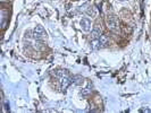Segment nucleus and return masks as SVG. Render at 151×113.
Listing matches in <instances>:
<instances>
[{"instance_id":"obj_1","label":"nucleus","mask_w":151,"mask_h":113,"mask_svg":"<svg viewBox=\"0 0 151 113\" xmlns=\"http://www.w3.org/2000/svg\"><path fill=\"white\" fill-rule=\"evenodd\" d=\"M106 24H107V27L111 32H115V33H118L119 32V22L117 19L116 16H107L106 18Z\"/></svg>"},{"instance_id":"obj_2","label":"nucleus","mask_w":151,"mask_h":113,"mask_svg":"<svg viewBox=\"0 0 151 113\" xmlns=\"http://www.w3.org/2000/svg\"><path fill=\"white\" fill-rule=\"evenodd\" d=\"M33 36L38 41H42V40H45L47 38V32H45L42 26H37L33 30Z\"/></svg>"},{"instance_id":"obj_3","label":"nucleus","mask_w":151,"mask_h":113,"mask_svg":"<svg viewBox=\"0 0 151 113\" xmlns=\"http://www.w3.org/2000/svg\"><path fill=\"white\" fill-rule=\"evenodd\" d=\"M102 35V27H101V24H96L93 30H92V38L96 40L99 38Z\"/></svg>"},{"instance_id":"obj_4","label":"nucleus","mask_w":151,"mask_h":113,"mask_svg":"<svg viewBox=\"0 0 151 113\" xmlns=\"http://www.w3.org/2000/svg\"><path fill=\"white\" fill-rule=\"evenodd\" d=\"M81 27L85 32H90L91 31V21L88 18H82L81 19Z\"/></svg>"},{"instance_id":"obj_5","label":"nucleus","mask_w":151,"mask_h":113,"mask_svg":"<svg viewBox=\"0 0 151 113\" xmlns=\"http://www.w3.org/2000/svg\"><path fill=\"white\" fill-rule=\"evenodd\" d=\"M72 83V80H70V78L66 76V77H61L60 78V84H61V90H66L68 86H69V84Z\"/></svg>"},{"instance_id":"obj_6","label":"nucleus","mask_w":151,"mask_h":113,"mask_svg":"<svg viewBox=\"0 0 151 113\" xmlns=\"http://www.w3.org/2000/svg\"><path fill=\"white\" fill-rule=\"evenodd\" d=\"M70 80H72V83L76 84V85H82V84L84 83V78L80 75L72 76V77H70Z\"/></svg>"},{"instance_id":"obj_7","label":"nucleus","mask_w":151,"mask_h":113,"mask_svg":"<svg viewBox=\"0 0 151 113\" xmlns=\"http://www.w3.org/2000/svg\"><path fill=\"white\" fill-rule=\"evenodd\" d=\"M99 42H100L101 48H105V46L108 44V42H109V38H108V36H107V35L102 34V35L99 38Z\"/></svg>"},{"instance_id":"obj_8","label":"nucleus","mask_w":151,"mask_h":113,"mask_svg":"<svg viewBox=\"0 0 151 113\" xmlns=\"http://www.w3.org/2000/svg\"><path fill=\"white\" fill-rule=\"evenodd\" d=\"M86 14L89 16H91V17H97V15H98V11H97V8L94 7H90L88 8V10H86Z\"/></svg>"},{"instance_id":"obj_9","label":"nucleus","mask_w":151,"mask_h":113,"mask_svg":"<svg viewBox=\"0 0 151 113\" xmlns=\"http://www.w3.org/2000/svg\"><path fill=\"white\" fill-rule=\"evenodd\" d=\"M92 48L96 49V50L101 49V45H100V42H99V38H96V40L92 41Z\"/></svg>"},{"instance_id":"obj_10","label":"nucleus","mask_w":151,"mask_h":113,"mask_svg":"<svg viewBox=\"0 0 151 113\" xmlns=\"http://www.w3.org/2000/svg\"><path fill=\"white\" fill-rule=\"evenodd\" d=\"M56 76H58V77H66V76H68V72L67 70H58L57 72H56Z\"/></svg>"},{"instance_id":"obj_11","label":"nucleus","mask_w":151,"mask_h":113,"mask_svg":"<svg viewBox=\"0 0 151 113\" xmlns=\"http://www.w3.org/2000/svg\"><path fill=\"white\" fill-rule=\"evenodd\" d=\"M91 92L90 87H88V88H85L84 90H82V95H86V94H89Z\"/></svg>"},{"instance_id":"obj_12","label":"nucleus","mask_w":151,"mask_h":113,"mask_svg":"<svg viewBox=\"0 0 151 113\" xmlns=\"http://www.w3.org/2000/svg\"><path fill=\"white\" fill-rule=\"evenodd\" d=\"M141 112H151V110H148V109H145V110H141Z\"/></svg>"}]
</instances>
